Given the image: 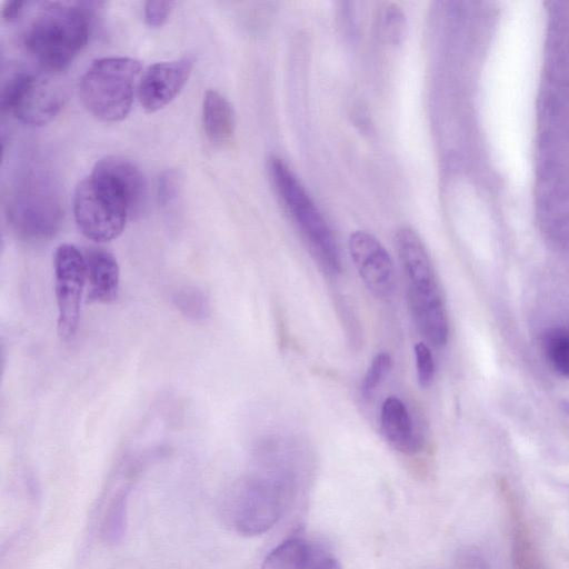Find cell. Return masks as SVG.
Listing matches in <instances>:
<instances>
[{
	"label": "cell",
	"mask_w": 569,
	"mask_h": 569,
	"mask_svg": "<svg viewBox=\"0 0 569 569\" xmlns=\"http://www.w3.org/2000/svg\"><path fill=\"white\" fill-rule=\"evenodd\" d=\"M395 246L407 280L409 303L417 326L431 343L442 346L449 336L448 315L427 248L410 227L397 230Z\"/></svg>",
	"instance_id": "obj_1"
},
{
	"label": "cell",
	"mask_w": 569,
	"mask_h": 569,
	"mask_svg": "<svg viewBox=\"0 0 569 569\" xmlns=\"http://www.w3.org/2000/svg\"><path fill=\"white\" fill-rule=\"evenodd\" d=\"M90 22L80 3L43 2L27 27L24 47L44 69L60 72L87 44Z\"/></svg>",
	"instance_id": "obj_2"
},
{
	"label": "cell",
	"mask_w": 569,
	"mask_h": 569,
	"mask_svg": "<svg viewBox=\"0 0 569 569\" xmlns=\"http://www.w3.org/2000/svg\"><path fill=\"white\" fill-rule=\"evenodd\" d=\"M140 72V61L130 57L112 56L92 61L80 79L83 104L101 121L124 119L131 110Z\"/></svg>",
	"instance_id": "obj_3"
},
{
	"label": "cell",
	"mask_w": 569,
	"mask_h": 569,
	"mask_svg": "<svg viewBox=\"0 0 569 569\" xmlns=\"http://www.w3.org/2000/svg\"><path fill=\"white\" fill-rule=\"evenodd\" d=\"M271 182L310 250L327 272H340L341 262L336 239L322 213L299 179L279 157L268 162Z\"/></svg>",
	"instance_id": "obj_4"
},
{
	"label": "cell",
	"mask_w": 569,
	"mask_h": 569,
	"mask_svg": "<svg viewBox=\"0 0 569 569\" xmlns=\"http://www.w3.org/2000/svg\"><path fill=\"white\" fill-rule=\"evenodd\" d=\"M290 483L291 477L272 471L239 481L223 506L234 530L258 536L271 529L283 512Z\"/></svg>",
	"instance_id": "obj_5"
},
{
	"label": "cell",
	"mask_w": 569,
	"mask_h": 569,
	"mask_svg": "<svg viewBox=\"0 0 569 569\" xmlns=\"http://www.w3.org/2000/svg\"><path fill=\"white\" fill-rule=\"evenodd\" d=\"M73 213L79 230L88 239L102 243L121 234L132 209L113 181L92 170L74 190Z\"/></svg>",
	"instance_id": "obj_6"
},
{
	"label": "cell",
	"mask_w": 569,
	"mask_h": 569,
	"mask_svg": "<svg viewBox=\"0 0 569 569\" xmlns=\"http://www.w3.org/2000/svg\"><path fill=\"white\" fill-rule=\"evenodd\" d=\"M1 108L28 126L51 121L63 104L60 87L50 79L27 71L12 74L1 90Z\"/></svg>",
	"instance_id": "obj_7"
},
{
	"label": "cell",
	"mask_w": 569,
	"mask_h": 569,
	"mask_svg": "<svg viewBox=\"0 0 569 569\" xmlns=\"http://www.w3.org/2000/svg\"><path fill=\"white\" fill-rule=\"evenodd\" d=\"M8 212L14 230L30 240L51 238L61 221L56 190L40 179L30 178L17 189Z\"/></svg>",
	"instance_id": "obj_8"
},
{
	"label": "cell",
	"mask_w": 569,
	"mask_h": 569,
	"mask_svg": "<svg viewBox=\"0 0 569 569\" xmlns=\"http://www.w3.org/2000/svg\"><path fill=\"white\" fill-rule=\"evenodd\" d=\"M54 293L58 308L57 331L71 340L78 330L82 292L86 286V258L76 246L60 244L53 258Z\"/></svg>",
	"instance_id": "obj_9"
},
{
	"label": "cell",
	"mask_w": 569,
	"mask_h": 569,
	"mask_svg": "<svg viewBox=\"0 0 569 569\" xmlns=\"http://www.w3.org/2000/svg\"><path fill=\"white\" fill-rule=\"evenodd\" d=\"M349 252L367 287L376 297L386 298L393 289V263L385 247L371 233L356 231L349 237Z\"/></svg>",
	"instance_id": "obj_10"
},
{
	"label": "cell",
	"mask_w": 569,
	"mask_h": 569,
	"mask_svg": "<svg viewBox=\"0 0 569 569\" xmlns=\"http://www.w3.org/2000/svg\"><path fill=\"white\" fill-rule=\"evenodd\" d=\"M193 67L191 57L151 64L142 74L138 87L141 106L154 112L170 103L187 83Z\"/></svg>",
	"instance_id": "obj_11"
},
{
	"label": "cell",
	"mask_w": 569,
	"mask_h": 569,
	"mask_svg": "<svg viewBox=\"0 0 569 569\" xmlns=\"http://www.w3.org/2000/svg\"><path fill=\"white\" fill-rule=\"evenodd\" d=\"M87 303H109L120 288V268L109 251L91 248L86 251Z\"/></svg>",
	"instance_id": "obj_12"
},
{
	"label": "cell",
	"mask_w": 569,
	"mask_h": 569,
	"mask_svg": "<svg viewBox=\"0 0 569 569\" xmlns=\"http://www.w3.org/2000/svg\"><path fill=\"white\" fill-rule=\"evenodd\" d=\"M380 426L383 438L393 449L407 455L416 453L421 449V435L399 398L391 396L383 401Z\"/></svg>",
	"instance_id": "obj_13"
},
{
	"label": "cell",
	"mask_w": 569,
	"mask_h": 569,
	"mask_svg": "<svg viewBox=\"0 0 569 569\" xmlns=\"http://www.w3.org/2000/svg\"><path fill=\"white\" fill-rule=\"evenodd\" d=\"M93 170L107 176L126 193L133 216L143 210L147 182L141 170L131 160L120 156H108L97 161Z\"/></svg>",
	"instance_id": "obj_14"
},
{
	"label": "cell",
	"mask_w": 569,
	"mask_h": 569,
	"mask_svg": "<svg viewBox=\"0 0 569 569\" xmlns=\"http://www.w3.org/2000/svg\"><path fill=\"white\" fill-rule=\"evenodd\" d=\"M202 123L207 138L217 146L228 143L234 133L236 116L229 100L216 90H208L202 103Z\"/></svg>",
	"instance_id": "obj_15"
},
{
	"label": "cell",
	"mask_w": 569,
	"mask_h": 569,
	"mask_svg": "<svg viewBox=\"0 0 569 569\" xmlns=\"http://www.w3.org/2000/svg\"><path fill=\"white\" fill-rule=\"evenodd\" d=\"M511 521L512 559L515 569H543L530 532L515 503L512 493H503Z\"/></svg>",
	"instance_id": "obj_16"
},
{
	"label": "cell",
	"mask_w": 569,
	"mask_h": 569,
	"mask_svg": "<svg viewBox=\"0 0 569 569\" xmlns=\"http://www.w3.org/2000/svg\"><path fill=\"white\" fill-rule=\"evenodd\" d=\"M312 547L305 538L291 537L266 556L261 569H305Z\"/></svg>",
	"instance_id": "obj_17"
},
{
	"label": "cell",
	"mask_w": 569,
	"mask_h": 569,
	"mask_svg": "<svg viewBox=\"0 0 569 569\" xmlns=\"http://www.w3.org/2000/svg\"><path fill=\"white\" fill-rule=\"evenodd\" d=\"M541 346L550 367L559 376L569 379V327L547 329L542 335Z\"/></svg>",
	"instance_id": "obj_18"
},
{
	"label": "cell",
	"mask_w": 569,
	"mask_h": 569,
	"mask_svg": "<svg viewBox=\"0 0 569 569\" xmlns=\"http://www.w3.org/2000/svg\"><path fill=\"white\" fill-rule=\"evenodd\" d=\"M173 305L193 321L206 320L210 315V303L204 292L196 287H183L172 297Z\"/></svg>",
	"instance_id": "obj_19"
},
{
	"label": "cell",
	"mask_w": 569,
	"mask_h": 569,
	"mask_svg": "<svg viewBox=\"0 0 569 569\" xmlns=\"http://www.w3.org/2000/svg\"><path fill=\"white\" fill-rule=\"evenodd\" d=\"M392 367V359L387 352L377 353L371 360L361 383V395L369 399Z\"/></svg>",
	"instance_id": "obj_20"
},
{
	"label": "cell",
	"mask_w": 569,
	"mask_h": 569,
	"mask_svg": "<svg viewBox=\"0 0 569 569\" xmlns=\"http://www.w3.org/2000/svg\"><path fill=\"white\" fill-rule=\"evenodd\" d=\"M127 493L120 492L111 502L103 522L102 535L106 541H118L123 532L124 526V501Z\"/></svg>",
	"instance_id": "obj_21"
},
{
	"label": "cell",
	"mask_w": 569,
	"mask_h": 569,
	"mask_svg": "<svg viewBox=\"0 0 569 569\" xmlns=\"http://www.w3.org/2000/svg\"><path fill=\"white\" fill-rule=\"evenodd\" d=\"M382 33L391 43L401 41L405 29L406 18L403 12L396 4L388 6L381 16Z\"/></svg>",
	"instance_id": "obj_22"
},
{
	"label": "cell",
	"mask_w": 569,
	"mask_h": 569,
	"mask_svg": "<svg viewBox=\"0 0 569 569\" xmlns=\"http://www.w3.org/2000/svg\"><path fill=\"white\" fill-rule=\"evenodd\" d=\"M180 178L173 170L162 172L158 178L157 193L162 208L172 209L179 198Z\"/></svg>",
	"instance_id": "obj_23"
},
{
	"label": "cell",
	"mask_w": 569,
	"mask_h": 569,
	"mask_svg": "<svg viewBox=\"0 0 569 569\" xmlns=\"http://www.w3.org/2000/svg\"><path fill=\"white\" fill-rule=\"evenodd\" d=\"M417 379L421 387H428L435 376V361L429 347L423 342L415 346Z\"/></svg>",
	"instance_id": "obj_24"
},
{
	"label": "cell",
	"mask_w": 569,
	"mask_h": 569,
	"mask_svg": "<svg viewBox=\"0 0 569 569\" xmlns=\"http://www.w3.org/2000/svg\"><path fill=\"white\" fill-rule=\"evenodd\" d=\"M174 6L173 1H147L144 3V20L150 27H160L169 18Z\"/></svg>",
	"instance_id": "obj_25"
},
{
	"label": "cell",
	"mask_w": 569,
	"mask_h": 569,
	"mask_svg": "<svg viewBox=\"0 0 569 569\" xmlns=\"http://www.w3.org/2000/svg\"><path fill=\"white\" fill-rule=\"evenodd\" d=\"M305 569H342V567L330 551L313 543Z\"/></svg>",
	"instance_id": "obj_26"
},
{
	"label": "cell",
	"mask_w": 569,
	"mask_h": 569,
	"mask_svg": "<svg viewBox=\"0 0 569 569\" xmlns=\"http://www.w3.org/2000/svg\"><path fill=\"white\" fill-rule=\"evenodd\" d=\"M26 2L20 0L7 1L2 6L1 16L8 22L16 21L23 12Z\"/></svg>",
	"instance_id": "obj_27"
},
{
	"label": "cell",
	"mask_w": 569,
	"mask_h": 569,
	"mask_svg": "<svg viewBox=\"0 0 569 569\" xmlns=\"http://www.w3.org/2000/svg\"><path fill=\"white\" fill-rule=\"evenodd\" d=\"M567 412H569V401L565 405Z\"/></svg>",
	"instance_id": "obj_28"
}]
</instances>
